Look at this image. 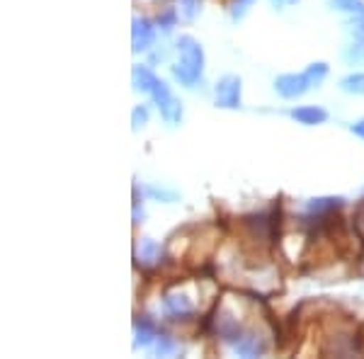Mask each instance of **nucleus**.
I'll return each instance as SVG.
<instances>
[{
  "label": "nucleus",
  "mask_w": 364,
  "mask_h": 359,
  "mask_svg": "<svg viewBox=\"0 0 364 359\" xmlns=\"http://www.w3.org/2000/svg\"><path fill=\"white\" fill-rule=\"evenodd\" d=\"M304 73H306V78L311 80V85H318L321 80L328 75V66H326V63H311Z\"/></svg>",
  "instance_id": "2eb2a0df"
},
{
  "label": "nucleus",
  "mask_w": 364,
  "mask_h": 359,
  "mask_svg": "<svg viewBox=\"0 0 364 359\" xmlns=\"http://www.w3.org/2000/svg\"><path fill=\"white\" fill-rule=\"evenodd\" d=\"M154 44V27H151L149 20H134L132 27V49L134 51H144Z\"/></svg>",
  "instance_id": "423d86ee"
},
{
  "label": "nucleus",
  "mask_w": 364,
  "mask_h": 359,
  "mask_svg": "<svg viewBox=\"0 0 364 359\" xmlns=\"http://www.w3.org/2000/svg\"><path fill=\"white\" fill-rule=\"evenodd\" d=\"M352 27H357L360 32H364V15H362V17H357V20L352 22Z\"/></svg>",
  "instance_id": "b1692460"
},
{
  "label": "nucleus",
  "mask_w": 364,
  "mask_h": 359,
  "mask_svg": "<svg viewBox=\"0 0 364 359\" xmlns=\"http://www.w3.org/2000/svg\"><path fill=\"white\" fill-rule=\"evenodd\" d=\"M291 119L314 127V124H323V122L328 119V112L321 107H299V109H291Z\"/></svg>",
  "instance_id": "6e6552de"
},
{
  "label": "nucleus",
  "mask_w": 364,
  "mask_h": 359,
  "mask_svg": "<svg viewBox=\"0 0 364 359\" xmlns=\"http://www.w3.org/2000/svg\"><path fill=\"white\" fill-rule=\"evenodd\" d=\"M274 87H277V92L284 100H296L306 90H311L314 85H311V80L306 78V73H287L274 80Z\"/></svg>",
  "instance_id": "7ed1b4c3"
},
{
  "label": "nucleus",
  "mask_w": 364,
  "mask_h": 359,
  "mask_svg": "<svg viewBox=\"0 0 364 359\" xmlns=\"http://www.w3.org/2000/svg\"><path fill=\"white\" fill-rule=\"evenodd\" d=\"M250 3H252V0H236V5H233V10H231L233 17H236V20H238V17H243Z\"/></svg>",
  "instance_id": "aec40b11"
},
{
  "label": "nucleus",
  "mask_w": 364,
  "mask_h": 359,
  "mask_svg": "<svg viewBox=\"0 0 364 359\" xmlns=\"http://www.w3.org/2000/svg\"><path fill=\"white\" fill-rule=\"evenodd\" d=\"M352 134H357V136L364 139V119L357 122V124H352Z\"/></svg>",
  "instance_id": "4be33fe9"
},
{
  "label": "nucleus",
  "mask_w": 364,
  "mask_h": 359,
  "mask_svg": "<svg viewBox=\"0 0 364 359\" xmlns=\"http://www.w3.org/2000/svg\"><path fill=\"white\" fill-rule=\"evenodd\" d=\"M216 105L226 109H236L240 105V78L236 75H226L216 85Z\"/></svg>",
  "instance_id": "20e7f679"
},
{
  "label": "nucleus",
  "mask_w": 364,
  "mask_h": 359,
  "mask_svg": "<svg viewBox=\"0 0 364 359\" xmlns=\"http://www.w3.org/2000/svg\"><path fill=\"white\" fill-rule=\"evenodd\" d=\"M233 350H236L238 355H243V357H257V355H262V352H265V343H262V338L257 333L245 331L243 338L233 345Z\"/></svg>",
  "instance_id": "0eeeda50"
},
{
  "label": "nucleus",
  "mask_w": 364,
  "mask_h": 359,
  "mask_svg": "<svg viewBox=\"0 0 364 359\" xmlns=\"http://www.w3.org/2000/svg\"><path fill=\"white\" fill-rule=\"evenodd\" d=\"M158 340V333L154 331V326L146 321H141L136 326V347H149L151 343Z\"/></svg>",
  "instance_id": "f8f14e48"
},
{
  "label": "nucleus",
  "mask_w": 364,
  "mask_h": 359,
  "mask_svg": "<svg viewBox=\"0 0 364 359\" xmlns=\"http://www.w3.org/2000/svg\"><path fill=\"white\" fill-rule=\"evenodd\" d=\"M178 51H180V63L173 68V73L182 85L192 87L199 78H202L204 51L192 37H180L178 39Z\"/></svg>",
  "instance_id": "f03ea898"
},
{
  "label": "nucleus",
  "mask_w": 364,
  "mask_h": 359,
  "mask_svg": "<svg viewBox=\"0 0 364 359\" xmlns=\"http://www.w3.org/2000/svg\"><path fill=\"white\" fill-rule=\"evenodd\" d=\"M294 3H299V0H272L274 8H282V5H294Z\"/></svg>",
  "instance_id": "5701e85b"
},
{
  "label": "nucleus",
  "mask_w": 364,
  "mask_h": 359,
  "mask_svg": "<svg viewBox=\"0 0 364 359\" xmlns=\"http://www.w3.org/2000/svg\"><path fill=\"white\" fill-rule=\"evenodd\" d=\"M141 260H144V262H158V260H161V248H158L154 240H144V245H141Z\"/></svg>",
  "instance_id": "4468645a"
},
{
  "label": "nucleus",
  "mask_w": 364,
  "mask_h": 359,
  "mask_svg": "<svg viewBox=\"0 0 364 359\" xmlns=\"http://www.w3.org/2000/svg\"><path fill=\"white\" fill-rule=\"evenodd\" d=\"M149 192L154 194V197H158V199H170V202L175 199V194H168V192H163V190H149Z\"/></svg>",
  "instance_id": "412c9836"
},
{
  "label": "nucleus",
  "mask_w": 364,
  "mask_h": 359,
  "mask_svg": "<svg viewBox=\"0 0 364 359\" xmlns=\"http://www.w3.org/2000/svg\"><path fill=\"white\" fill-rule=\"evenodd\" d=\"M170 352H175V343L170 338H161V335H158V340H156V355H170Z\"/></svg>",
  "instance_id": "dca6fc26"
},
{
  "label": "nucleus",
  "mask_w": 364,
  "mask_h": 359,
  "mask_svg": "<svg viewBox=\"0 0 364 359\" xmlns=\"http://www.w3.org/2000/svg\"><path fill=\"white\" fill-rule=\"evenodd\" d=\"M132 75H134V85H136V90L149 92V95L156 100L163 119H166L168 124H178V122L182 119V105H180V100H175L173 95H170L168 85L163 83L161 78H156V75L144 66H134Z\"/></svg>",
  "instance_id": "f257e3e1"
},
{
  "label": "nucleus",
  "mask_w": 364,
  "mask_h": 359,
  "mask_svg": "<svg viewBox=\"0 0 364 359\" xmlns=\"http://www.w3.org/2000/svg\"><path fill=\"white\" fill-rule=\"evenodd\" d=\"M182 3V13H185L187 20H192V17L197 15V8H199V0H180Z\"/></svg>",
  "instance_id": "a211bd4d"
},
{
  "label": "nucleus",
  "mask_w": 364,
  "mask_h": 359,
  "mask_svg": "<svg viewBox=\"0 0 364 359\" xmlns=\"http://www.w3.org/2000/svg\"><path fill=\"white\" fill-rule=\"evenodd\" d=\"M355 231L364 240V202H360V207L355 209Z\"/></svg>",
  "instance_id": "f3484780"
},
{
  "label": "nucleus",
  "mask_w": 364,
  "mask_h": 359,
  "mask_svg": "<svg viewBox=\"0 0 364 359\" xmlns=\"http://www.w3.org/2000/svg\"><path fill=\"white\" fill-rule=\"evenodd\" d=\"M340 87L348 95H364V73H350L340 80Z\"/></svg>",
  "instance_id": "9d476101"
},
{
  "label": "nucleus",
  "mask_w": 364,
  "mask_h": 359,
  "mask_svg": "<svg viewBox=\"0 0 364 359\" xmlns=\"http://www.w3.org/2000/svg\"><path fill=\"white\" fill-rule=\"evenodd\" d=\"M146 119H149V112H146L144 107H136V109H134V129L144 127V124H146Z\"/></svg>",
  "instance_id": "6ab92c4d"
},
{
  "label": "nucleus",
  "mask_w": 364,
  "mask_h": 359,
  "mask_svg": "<svg viewBox=\"0 0 364 359\" xmlns=\"http://www.w3.org/2000/svg\"><path fill=\"white\" fill-rule=\"evenodd\" d=\"M331 8L345 10V13L364 15V3H362V0H331Z\"/></svg>",
  "instance_id": "ddd939ff"
},
{
  "label": "nucleus",
  "mask_w": 364,
  "mask_h": 359,
  "mask_svg": "<svg viewBox=\"0 0 364 359\" xmlns=\"http://www.w3.org/2000/svg\"><path fill=\"white\" fill-rule=\"evenodd\" d=\"M166 309H168L173 316H180V318L195 314V309H192L190 299L182 296V294H168V296H166Z\"/></svg>",
  "instance_id": "1a4fd4ad"
},
{
  "label": "nucleus",
  "mask_w": 364,
  "mask_h": 359,
  "mask_svg": "<svg viewBox=\"0 0 364 359\" xmlns=\"http://www.w3.org/2000/svg\"><path fill=\"white\" fill-rule=\"evenodd\" d=\"M216 333H219V338L224 340L228 345H236L240 338H243V328H240V323L233 318L231 314H219L216 316Z\"/></svg>",
  "instance_id": "39448f33"
},
{
  "label": "nucleus",
  "mask_w": 364,
  "mask_h": 359,
  "mask_svg": "<svg viewBox=\"0 0 364 359\" xmlns=\"http://www.w3.org/2000/svg\"><path fill=\"white\" fill-rule=\"evenodd\" d=\"M343 199H336V197H323V199H311L309 204V211L311 214H331L333 209L340 207Z\"/></svg>",
  "instance_id": "9b49d317"
}]
</instances>
